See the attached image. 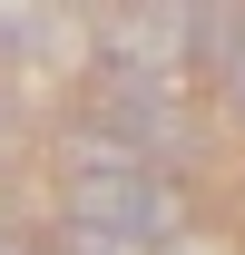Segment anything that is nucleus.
<instances>
[{
  "label": "nucleus",
  "mask_w": 245,
  "mask_h": 255,
  "mask_svg": "<svg viewBox=\"0 0 245 255\" xmlns=\"http://www.w3.org/2000/svg\"><path fill=\"white\" fill-rule=\"evenodd\" d=\"M69 226L137 236V246H177L186 236V196L157 167H69Z\"/></svg>",
  "instance_id": "obj_1"
},
{
  "label": "nucleus",
  "mask_w": 245,
  "mask_h": 255,
  "mask_svg": "<svg viewBox=\"0 0 245 255\" xmlns=\"http://www.w3.org/2000/svg\"><path fill=\"white\" fill-rule=\"evenodd\" d=\"M89 128H108L127 157H147L157 177H177L196 157V118H186L177 79H98V118Z\"/></svg>",
  "instance_id": "obj_2"
},
{
  "label": "nucleus",
  "mask_w": 245,
  "mask_h": 255,
  "mask_svg": "<svg viewBox=\"0 0 245 255\" xmlns=\"http://www.w3.org/2000/svg\"><path fill=\"white\" fill-rule=\"evenodd\" d=\"M89 49L108 79H177V59L196 39H186V10H98Z\"/></svg>",
  "instance_id": "obj_3"
},
{
  "label": "nucleus",
  "mask_w": 245,
  "mask_h": 255,
  "mask_svg": "<svg viewBox=\"0 0 245 255\" xmlns=\"http://www.w3.org/2000/svg\"><path fill=\"white\" fill-rule=\"evenodd\" d=\"M59 255H167V246H137V236H98V226H59Z\"/></svg>",
  "instance_id": "obj_4"
},
{
  "label": "nucleus",
  "mask_w": 245,
  "mask_h": 255,
  "mask_svg": "<svg viewBox=\"0 0 245 255\" xmlns=\"http://www.w3.org/2000/svg\"><path fill=\"white\" fill-rule=\"evenodd\" d=\"M226 98H236V118H245V49L226 59Z\"/></svg>",
  "instance_id": "obj_5"
},
{
  "label": "nucleus",
  "mask_w": 245,
  "mask_h": 255,
  "mask_svg": "<svg viewBox=\"0 0 245 255\" xmlns=\"http://www.w3.org/2000/svg\"><path fill=\"white\" fill-rule=\"evenodd\" d=\"M0 128H10V108H0Z\"/></svg>",
  "instance_id": "obj_6"
}]
</instances>
